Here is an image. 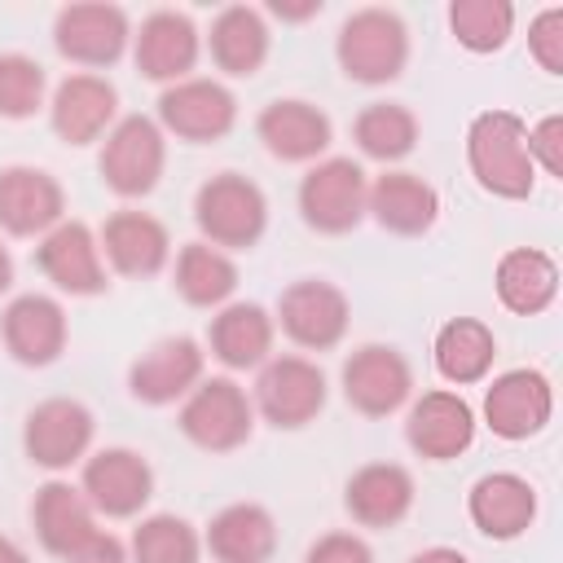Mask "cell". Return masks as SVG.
Instances as JSON below:
<instances>
[{
    "mask_svg": "<svg viewBox=\"0 0 563 563\" xmlns=\"http://www.w3.org/2000/svg\"><path fill=\"white\" fill-rule=\"evenodd\" d=\"M365 216H374V224L383 233L396 238H422L435 229L440 220V194L431 180H422L418 172H383L369 180V198H365Z\"/></svg>",
    "mask_w": 563,
    "mask_h": 563,
    "instance_id": "23",
    "label": "cell"
},
{
    "mask_svg": "<svg viewBox=\"0 0 563 563\" xmlns=\"http://www.w3.org/2000/svg\"><path fill=\"white\" fill-rule=\"evenodd\" d=\"M268 13L282 18V22H303V18H317L321 13V0H308V4H282V0H273Z\"/></svg>",
    "mask_w": 563,
    "mask_h": 563,
    "instance_id": "42",
    "label": "cell"
},
{
    "mask_svg": "<svg viewBox=\"0 0 563 563\" xmlns=\"http://www.w3.org/2000/svg\"><path fill=\"white\" fill-rule=\"evenodd\" d=\"M325 396H330V387H325L321 365L299 352H286V356H268L260 365L251 405L268 427L299 431V427L317 422V413L325 409Z\"/></svg>",
    "mask_w": 563,
    "mask_h": 563,
    "instance_id": "5",
    "label": "cell"
},
{
    "mask_svg": "<svg viewBox=\"0 0 563 563\" xmlns=\"http://www.w3.org/2000/svg\"><path fill=\"white\" fill-rule=\"evenodd\" d=\"M92 435H97V418L84 400L48 396L22 422V453L31 466L57 475V471H70L75 462L88 457Z\"/></svg>",
    "mask_w": 563,
    "mask_h": 563,
    "instance_id": "10",
    "label": "cell"
},
{
    "mask_svg": "<svg viewBox=\"0 0 563 563\" xmlns=\"http://www.w3.org/2000/svg\"><path fill=\"white\" fill-rule=\"evenodd\" d=\"M48 92V75L35 57L26 53H0V119H31L44 106Z\"/></svg>",
    "mask_w": 563,
    "mask_h": 563,
    "instance_id": "37",
    "label": "cell"
},
{
    "mask_svg": "<svg viewBox=\"0 0 563 563\" xmlns=\"http://www.w3.org/2000/svg\"><path fill=\"white\" fill-rule=\"evenodd\" d=\"M207 352L189 334H167L128 365V391L141 405H176L202 383Z\"/></svg>",
    "mask_w": 563,
    "mask_h": 563,
    "instance_id": "18",
    "label": "cell"
},
{
    "mask_svg": "<svg viewBox=\"0 0 563 563\" xmlns=\"http://www.w3.org/2000/svg\"><path fill=\"white\" fill-rule=\"evenodd\" d=\"M35 268L70 299H92L106 295V260H101V242L84 220H62L57 229H48L35 246Z\"/></svg>",
    "mask_w": 563,
    "mask_h": 563,
    "instance_id": "17",
    "label": "cell"
},
{
    "mask_svg": "<svg viewBox=\"0 0 563 563\" xmlns=\"http://www.w3.org/2000/svg\"><path fill=\"white\" fill-rule=\"evenodd\" d=\"M334 57L352 84L383 88V84L400 79L409 66V26L396 9H383V4L356 9L343 18V26L334 35Z\"/></svg>",
    "mask_w": 563,
    "mask_h": 563,
    "instance_id": "2",
    "label": "cell"
},
{
    "mask_svg": "<svg viewBox=\"0 0 563 563\" xmlns=\"http://www.w3.org/2000/svg\"><path fill=\"white\" fill-rule=\"evenodd\" d=\"M352 141L365 158L391 167L400 158L413 154L418 145V114L400 101H369L356 119H352Z\"/></svg>",
    "mask_w": 563,
    "mask_h": 563,
    "instance_id": "34",
    "label": "cell"
},
{
    "mask_svg": "<svg viewBox=\"0 0 563 563\" xmlns=\"http://www.w3.org/2000/svg\"><path fill=\"white\" fill-rule=\"evenodd\" d=\"M202 545L216 563H268L277 550V519L260 501H233L211 515Z\"/></svg>",
    "mask_w": 563,
    "mask_h": 563,
    "instance_id": "30",
    "label": "cell"
},
{
    "mask_svg": "<svg viewBox=\"0 0 563 563\" xmlns=\"http://www.w3.org/2000/svg\"><path fill=\"white\" fill-rule=\"evenodd\" d=\"M466 167L475 185L493 198H532L537 167L528 158V123L515 110H479L466 128Z\"/></svg>",
    "mask_w": 563,
    "mask_h": 563,
    "instance_id": "1",
    "label": "cell"
},
{
    "mask_svg": "<svg viewBox=\"0 0 563 563\" xmlns=\"http://www.w3.org/2000/svg\"><path fill=\"white\" fill-rule=\"evenodd\" d=\"M273 325L303 352H330L343 343L352 325V303L347 295L325 282V277H299L277 295Z\"/></svg>",
    "mask_w": 563,
    "mask_h": 563,
    "instance_id": "8",
    "label": "cell"
},
{
    "mask_svg": "<svg viewBox=\"0 0 563 563\" xmlns=\"http://www.w3.org/2000/svg\"><path fill=\"white\" fill-rule=\"evenodd\" d=\"M48 123L66 145H92L119 123V92L106 75L75 70L48 97Z\"/></svg>",
    "mask_w": 563,
    "mask_h": 563,
    "instance_id": "20",
    "label": "cell"
},
{
    "mask_svg": "<svg viewBox=\"0 0 563 563\" xmlns=\"http://www.w3.org/2000/svg\"><path fill=\"white\" fill-rule=\"evenodd\" d=\"M431 361H435V374H440L449 387L484 383L488 369H493V361H497V334H493V325H484L479 317H449V321L435 330Z\"/></svg>",
    "mask_w": 563,
    "mask_h": 563,
    "instance_id": "31",
    "label": "cell"
},
{
    "mask_svg": "<svg viewBox=\"0 0 563 563\" xmlns=\"http://www.w3.org/2000/svg\"><path fill=\"white\" fill-rule=\"evenodd\" d=\"M273 317L264 303H224L207 325V347L224 369H260L273 356Z\"/></svg>",
    "mask_w": 563,
    "mask_h": 563,
    "instance_id": "28",
    "label": "cell"
},
{
    "mask_svg": "<svg viewBox=\"0 0 563 563\" xmlns=\"http://www.w3.org/2000/svg\"><path fill=\"white\" fill-rule=\"evenodd\" d=\"M198 57H202V35H198L194 18L180 13V9H154L132 31V62H136V70L145 79L163 84V88L189 79Z\"/></svg>",
    "mask_w": 563,
    "mask_h": 563,
    "instance_id": "15",
    "label": "cell"
},
{
    "mask_svg": "<svg viewBox=\"0 0 563 563\" xmlns=\"http://www.w3.org/2000/svg\"><path fill=\"white\" fill-rule=\"evenodd\" d=\"M409 563H471L462 550H453V545H431V550H418Z\"/></svg>",
    "mask_w": 563,
    "mask_h": 563,
    "instance_id": "43",
    "label": "cell"
},
{
    "mask_svg": "<svg viewBox=\"0 0 563 563\" xmlns=\"http://www.w3.org/2000/svg\"><path fill=\"white\" fill-rule=\"evenodd\" d=\"M528 53L545 75H563V9L550 4L528 22Z\"/></svg>",
    "mask_w": 563,
    "mask_h": 563,
    "instance_id": "38",
    "label": "cell"
},
{
    "mask_svg": "<svg viewBox=\"0 0 563 563\" xmlns=\"http://www.w3.org/2000/svg\"><path fill=\"white\" fill-rule=\"evenodd\" d=\"M97 242H101V260L119 277H154L172 260V233H167V224L158 216L132 211V207L114 211L101 224Z\"/></svg>",
    "mask_w": 563,
    "mask_h": 563,
    "instance_id": "24",
    "label": "cell"
},
{
    "mask_svg": "<svg viewBox=\"0 0 563 563\" xmlns=\"http://www.w3.org/2000/svg\"><path fill=\"white\" fill-rule=\"evenodd\" d=\"M369 180L352 158H317L299 180V216L312 233L343 238L365 220Z\"/></svg>",
    "mask_w": 563,
    "mask_h": 563,
    "instance_id": "7",
    "label": "cell"
},
{
    "mask_svg": "<svg viewBox=\"0 0 563 563\" xmlns=\"http://www.w3.org/2000/svg\"><path fill=\"white\" fill-rule=\"evenodd\" d=\"M449 31L466 53H497L515 35V4L510 0H453Z\"/></svg>",
    "mask_w": 563,
    "mask_h": 563,
    "instance_id": "36",
    "label": "cell"
},
{
    "mask_svg": "<svg viewBox=\"0 0 563 563\" xmlns=\"http://www.w3.org/2000/svg\"><path fill=\"white\" fill-rule=\"evenodd\" d=\"M62 563H132V554H128V545L114 537V532H97L92 541H84L70 559H62Z\"/></svg>",
    "mask_w": 563,
    "mask_h": 563,
    "instance_id": "41",
    "label": "cell"
},
{
    "mask_svg": "<svg viewBox=\"0 0 563 563\" xmlns=\"http://www.w3.org/2000/svg\"><path fill=\"white\" fill-rule=\"evenodd\" d=\"M268 48H273V35H268V22L260 9L251 4H229L211 18V31H207V53L216 62V70H224L229 79H251L260 75V66L268 62Z\"/></svg>",
    "mask_w": 563,
    "mask_h": 563,
    "instance_id": "29",
    "label": "cell"
},
{
    "mask_svg": "<svg viewBox=\"0 0 563 563\" xmlns=\"http://www.w3.org/2000/svg\"><path fill=\"white\" fill-rule=\"evenodd\" d=\"M79 488L88 497V506L106 519H136L150 497H154V466L145 462V453L110 444L84 457V475Z\"/></svg>",
    "mask_w": 563,
    "mask_h": 563,
    "instance_id": "13",
    "label": "cell"
},
{
    "mask_svg": "<svg viewBox=\"0 0 563 563\" xmlns=\"http://www.w3.org/2000/svg\"><path fill=\"white\" fill-rule=\"evenodd\" d=\"M180 435L189 444H198L202 453H233L251 440L255 431V405L246 396V387H238L233 378H202L185 400H180Z\"/></svg>",
    "mask_w": 563,
    "mask_h": 563,
    "instance_id": "6",
    "label": "cell"
},
{
    "mask_svg": "<svg viewBox=\"0 0 563 563\" xmlns=\"http://www.w3.org/2000/svg\"><path fill=\"white\" fill-rule=\"evenodd\" d=\"M66 220V189L44 167H0V233L9 238H44Z\"/></svg>",
    "mask_w": 563,
    "mask_h": 563,
    "instance_id": "19",
    "label": "cell"
},
{
    "mask_svg": "<svg viewBox=\"0 0 563 563\" xmlns=\"http://www.w3.org/2000/svg\"><path fill=\"white\" fill-rule=\"evenodd\" d=\"M475 409L453 387L422 391L405 413V444L427 462H453L475 444Z\"/></svg>",
    "mask_w": 563,
    "mask_h": 563,
    "instance_id": "16",
    "label": "cell"
},
{
    "mask_svg": "<svg viewBox=\"0 0 563 563\" xmlns=\"http://www.w3.org/2000/svg\"><path fill=\"white\" fill-rule=\"evenodd\" d=\"M0 563H31V554L13 537H0Z\"/></svg>",
    "mask_w": 563,
    "mask_h": 563,
    "instance_id": "44",
    "label": "cell"
},
{
    "mask_svg": "<svg viewBox=\"0 0 563 563\" xmlns=\"http://www.w3.org/2000/svg\"><path fill=\"white\" fill-rule=\"evenodd\" d=\"M9 286H13V255H9V246L0 238V295H9Z\"/></svg>",
    "mask_w": 563,
    "mask_h": 563,
    "instance_id": "45",
    "label": "cell"
},
{
    "mask_svg": "<svg viewBox=\"0 0 563 563\" xmlns=\"http://www.w3.org/2000/svg\"><path fill=\"white\" fill-rule=\"evenodd\" d=\"M255 136L277 163H317L334 141V123L303 97H277L255 114Z\"/></svg>",
    "mask_w": 563,
    "mask_h": 563,
    "instance_id": "22",
    "label": "cell"
},
{
    "mask_svg": "<svg viewBox=\"0 0 563 563\" xmlns=\"http://www.w3.org/2000/svg\"><path fill=\"white\" fill-rule=\"evenodd\" d=\"M172 286L189 308H224L238 290V264H233V255H224L207 242H185L176 251Z\"/></svg>",
    "mask_w": 563,
    "mask_h": 563,
    "instance_id": "33",
    "label": "cell"
},
{
    "mask_svg": "<svg viewBox=\"0 0 563 563\" xmlns=\"http://www.w3.org/2000/svg\"><path fill=\"white\" fill-rule=\"evenodd\" d=\"M194 224L202 233L198 242H207L224 255L251 251L268 229V198L242 172H216L194 194Z\"/></svg>",
    "mask_w": 563,
    "mask_h": 563,
    "instance_id": "3",
    "label": "cell"
},
{
    "mask_svg": "<svg viewBox=\"0 0 563 563\" xmlns=\"http://www.w3.org/2000/svg\"><path fill=\"white\" fill-rule=\"evenodd\" d=\"M0 339L18 365L44 369L66 352V308L40 290L18 295L0 312Z\"/></svg>",
    "mask_w": 563,
    "mask_h": 563,
    "instance_id": "21",
    "label": "cell"
},
{
    "mask_svg": "<svg viewBox=\"0 0 563 563\" xmlns=\"http://www.w3.org/2000/svg\"><path fill=\"white\" fill-rule=\"evenodd\" d=\"M303 563H374V550L356 532H325L308 545Z\"/></svg>",
    "mask_w": 563,
    "mask_h": 563,
    "instance_id": "40",
    "label": "cell"
},
{
    "mask_svg": "<svg viewBox=\"0 0 563 563\" xmlns=\"http://www.w3.org/2000/svg\"><path fill=\"white\" fill-rule=\"evenodd\" d=\"M128 554H132V563H198L202 537L180 515H145L132 528Z\"/></svg>",
    "mask_w": 563,
    "mask_h": 563,
    "instance_id": "35",
    "label": "cell"
},
{
    "mask_svg": "<svg viewBox=\"0 0 563 563\" xmlns=\"http://www.w3.org/2000/svg\"><path fill=\"white\" fill-rule=\"evenodd\" d=\"M528 158L545 176H563V114H545L528 128Z\"/></svg>",
    "mask_w": 563,
    "mask_h": 563,
    "instance_id": "39",
    "label": "cell"
},
{
    "mask_svg": "<svg viewBox=\"0 0 563 563\" xmlns=\"http://www.w3.org/2000/svg\"><path fill=\"white\" fill-rule=\"evenodd\" d=\"M163 136L189 141V145H211L224 141L238 123V97L220 79L189 75L180 84H167L158 92V119Z\"/></svg>",
    "mask_w": 563,
    "mask_h": 563,
    "instance_id": "11",
    "label": "cell"
},
{
    "mask_svg": "<svg viewBox=\"0 0 563 563\" xmlns=\"http://www.w3.org/2000/svg\"><path fill=\"white\" fill-rule=\"evenodd\" d=\"M550 418H554V383L532 365L506 369L484 387V427L497 440L510 444L532 440L550 427Z\"/></svg>",
    "mask_w": 563,
    "mask_h": 563,
    "instance_id": "14",
    "label": "cell"
},
{
    "mask_svg": "<svg viewBox=\"0 0 563 563\" xmlns=\"http://www.w3.org/2000/svg\"><path fill=\"white\" fill-rule=\"evenodd\" d=\"M339 387L361 418H391L413 396V365L391 343H365L343 361Z\"/></svg>",
    "mask_w": 563,
    "mask_h": 563,
    "instance_id": "12",
    "label": "cell"
},
{
    "mask_svg": "<svg viewBox=\"0 0 563 563\" xmlns=\"http://www.w3.org/2000/svg\"><path fill=\"white\" fill-rule=\"evenodd\" d=\"M466 515L488 541H515L537 519V488L515 471H488L471 484Z\"/></svg>",
    "mask_w": 563,
    "mask_h": 563,
    "instance_id": "26",
    "label": "cell"
},
{
    "mask_svg": "<svg viewBox=\"0 0 563 563\" xmlns=\"http://www.w3.org/2000/svg\"><path fill=\"white\" fill-rule=\"evenodd\" d=\"M167 167V136L150 114H123L106 136L97 154V172L110 194L119 198H145L158 189Z\"/></svg>",
    "mask_w": 563,
    "mask_h": 563,
    "instance_id": "4",
    "label": "cell"
},
{
    "mask_svg": "<svg viewBox=\"0 0 563 563\" xmlns=\"http://www.w3.org/2000/svg\"><path fill=\"white\" fill-rule=\"evenodd\" d=\"M132 44V22L119 4L106 0H84V4H66L53 18V48L70 62L84 66L88 75L114 66Z\"/></svg>",
    "mask_w": 563,
    "mask_h": 563,
    "instance_id": "9",
    "label": "cell"
},
{
    "mask_svg": "<svg viewBox=\"0 0 563 563\" xmlns=\"http://www.w3.org/2000/svg\"><path fill=\"white\" fill-rule=\"evenodd\" d=\"M413 475L400 462H365L347 475L343 484V506L352 515V523L387 532L396 528L409 510H413Z\"/></svg>",
    "mask_w": 563,
    "mask_h": 563,
    "instance_id": "25",
    "label": "cell"
},
{
    "mask_svg": "<svg viewBox=\"0 0 563 563\" xmlns=\"http://www.w3.org/2000/svg\"><path fill=\"white\" fill-rule=\"evenodd\" d=\"M31 528L40 537V545L57 559H70L84 541H92L101 528H97V510L88 506L84 488L66 484V479H48L35 488V501H31Z\"/></svg>",
    "mask_w": 563,
    "mask_h": 563,
    "instance_id": "27",
    "label": "cell"
},
{
    "mask_svg": "<svg viewBox=\"0 0 563 563\" xmlns=\"http://www.w3.org/2000/svg\"><path fill=\"white\" fill-rule=\"evenodd\" d=\"M497 299L515 317H537L559 299V264L537 246H515L497 260Z\"/></svg>",
    "mask_w": 563,
    "mask_h": 563,
    "instance_id": "32",
    "label": "cell"
}]
</instances>
